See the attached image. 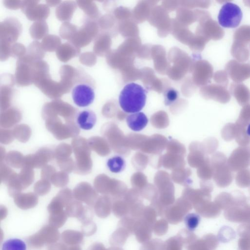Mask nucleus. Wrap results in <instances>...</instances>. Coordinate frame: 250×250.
Segmentation results:
<instances>
[{"mask_svg": "<svg viewBox=\"0 0 250 250\" xmlns=\"http://www.w3.org/2000/svg\"><path fill=\"white\" fill-rule=\"evenodd\" d=\"M126 122L131 130L139 131L146 126L148 120L145 113L139 112L128 115L126 118Z\"/></svg>", "mask_w": 250, "mask_h": 250, "instance_id": "nucleus-11", "label": "nucleus"}, {"mask_svg": "<svg viewBox=\"0 0 250 250\" xmlns=\"http://www.w3.org/2000/svg\"><path fill=\"white\" fill-rule=\"evenodd\" d=\"M74 103L80 107H85L94 102L95 98V86L90 82L83 81L76 83L71 90Z\"/></svg>", "mask_w": 250, "mask_h": 250, "instance_id": "nucleus-2", "label": "nucleus"}, {"mask_svg": "<svg viewBox=\"0 0 250 250\" xmlns=\"http://www.w3.org/2000/svg\"><path fill=\"white\" fill-rule=\"evenodd\" d=\"M178 97V91L173 89H167L164 94L165 104L166 105H169L173 104Z\"/></svg>", "mask_w": 250, "mask_h": 250, "instance_id": "nucleus-26", "label": "nucleus"}, {"mask_svg": "<svg viewBox=\"0 0 250 250\" xmlns=\"http://www.w3.org/2000/svg\"><path fill=\"white\" fill-rule=\"evenodd\" d=\"M226 162L225 156L222 153H217V163L214 165L216 169L214 179L217 185L220 187L228 186L232 180L231 170Z\"/></svg>", "mask_w": 250, "mask_h": 250, "instance_id": "nucleus-6", "label": "nucleus"}, {"mask_svg": "<svg viewBox=\"0 0 250 250\" xmlns=\"http://www.w3.org/2000/svg\"><path fill=\"white\" fill-rule=\"evenodd\" d=\"M214 202L221 209L226 210L235 206V198L234 196L229 193L223 192L216 197Z\"/></svg>", "mask_w": 250, "mask_h": 250, "instance_id": "nucleus-12", "label": "nucleus"}, {"mask_svg": "<svg viewBox=\"0 0 250 250\" xmlns=\"http://www.w3.org/2000/svg\"><path fill=\"white\" fill-rule=\"evenodd\" d=\"M235 237L234 230L228 226H224L219 230L218 233V239L221 242H228Z\"/></svg>", "mask_w": 250, "mask_h": 250, "instance_id": "nucleus-18", "label": "nucleus"}, {"mask_svg": "<svg viewBox=\"0 0 250 250\" xmlns=\"http://www.w3.org/2000/svg\"><path fill=\"white\" fill-rule=\"evenodd\" d=\"M224 214L225 218L229 221L250 223V207L247 203L233 206L225 210Z\"/></svg>", "mask_w": 250, "mask_h": 250, "instance_id": "nucleus-7", "label": "nucleus"}, {"mask_svg": "<svg viewBox=\"0 0 250 250\" xmlns=\"http://www.w3.org/2000/svg\"><path fill=\"white\" fill-rule=\"evenodd\" d=\"M1 250H26V245L20 239L10 238L3 242Z\"/></svg>", "mask_w": 250, "mask_h": 250, "instance_id": "nucleus-15", "label": "nucleus"}, {"mask_svg": "<svg viewBox=\"0 0 250 250\" xmlns=\"http://www.w3.org/2000/svg\"><path fill=\"white\" fill-rule=\"evenodd\" d=\"M206 199L193 205L196 211L204 218H214L221 213V209L215 203Z\"/></svg>", "mask_w": 250, "mask_h": 250, "instance_id": "nucleus-8", "label": "nucleus"}, {"mask_svg": "<svg viewBox=\"0 0 250 250\" xmlns=\"http://www.w3.org/2000/svg\"><path fill=\"white\" fill-rule=\"evenodd\" d=\"M137 219L129 216H125L119 222V227H122L126 229L130 234H133L134 227Z\"/></svg>", "mask_w": 250, "mask_h": 250, "instance_id": "nucleus-22", "label": "nucleus"}, {"mask_svg": "<svg viewBox=\"0 0 250 250\" xmlns=\"http://www.w3.org/2000/svg\"><path fill=\"white\" fill-rule=\"evenodd\" d=\"M176 236L186 247L198 239L197 236L192 231L188 229H183L180 230Z\"/></svg>", "mask_w": 250, "mask_h": 250, "instance_id": "nucleus-17", "label": "nucleus"}, {"mask_svg": "<svg viewBox=\"0 0 250 250\" xmlns=\"http://www.w3.org/2000/svg\"><path fill=\"white\" fill-rule=\"evenodd\" d=\"M236 183L240 187H247L250 185V172L243 169L237 173L236 177Z\"/></svg>", "mask_w": 250, "mask_h": 250, "instance_id": "nucleus-21", "label": "nucleus"}, {"mask_svg": "<svg viewBox=\"0 0 250 250\" xmlns=\"http://www.w3.org/2000/svg\"><path fill=\"white\" fill-rule=\"evenodd\" d=\"M140 250H165V242L158 238L152 239L143 243Z\"/></svg>", "mask_w": 250, "mask_h": 250, "instance_id": "nucleus-16", "label": "nucleus"}, {"mask_svg": "<svg viewBox=\"0 0 250 250\" xmlns=\"http://www.w3.org/2000/svg\"><path fill=\"white\" fill-rule=\"evenodd\" d=\"M247 133L248 136H250V123L249 124L247 129Z\"/></svg>", "mask_w": 250, "mask_h": 250, "instance_id": "nucleus-30", "label": "nucleus"}, {"mask_svg": "<svg viewBox=\"0 0 250 250\" xmlns=\"http://www.w3.org/2000/svg\"><path fill=\"white\" fill-rule=\"evenodd\" d=\"M165 250H182L184 246L176 235L167 239L165 242Z\"/></svg>", "mask_w": 250, "mask_h": 250, "instance_id": "nucleus-23", "label": "nucleus"}, {"mask_svg": "<svg viewBox=\"0 0 250 250\" xmlns=\"http://www.w3.org/2000/svg\"><path fill=\"white\" fill-rule=\"evenodd\" d=\"M76 123L83 130L91 129L95 125L97 116L95 112L90 109H85L78 112L76 116Z\"/></svg>", "mask_w": 250, "mask_h": 250, "instance_id": "nucleus-10", "label": "nucleus"}, {"mask_svg": "<svg viewBox=\"0 0 250 250\" xmlns=\"http://www.w3.org/2000/svg\"><path fill=\"white\" fill-rule=\"evenodd\" d=\"M106 165L109 170L115 173L123 171L126 166L125 159L120 156H115L109 158L107 161Z\"/></svg>", "mask_w": 250, "mask_h": 250, "instance_id": "nucleus-13", "label": "nucleus"}, {"mask_svg": "<svg viewBox=\"0 0 250 250\" xmlns=\"http://www.w3.org/2000/svg\"><path fill=\"white\" fill-rule=\"evenodd\" d=\"M191 208L190 203L184 201H178L175 205L165 208L163 218L171 224H178L184 220L187 213Z\"/></svg>", "mask_w": 250, "mask_h": 250, "instance_id": "nucleus-4", "label": "nucleus"}, {"mask_svg": "<svg viewBox=\"0 0 250 250\" xmlns=\"http://www.w3.org/2000/svg\"><path fill=\"white\" fill-rule=\"evenodd\" d=\"M168 229V222L164 218L156 221L152 226L154 234L158 236H163L167 233Z\"/></svg>", "mask_w": 250, "mask_h": 250, "instance_id": "nucleus-20", "label": "nucleus"}, {"mask_svg": "<svg viewBox=\"0 0 250 250\" xmlns=\"http://www.w3.org/2000/svg\"><path fill=\"white\" fill-rule=\"evenodd\" d=\"M237 232L241 237L250 238V223L240 225L237 229Z\"/></svg>", "mask_w": 250, "mask_h": 250, "instance_id": "nucleus-28", "label": "nucleus"}, {"mask_svg": "<svg viewBox=\"0 0 250 250\" xmlns=\"http://www.w3.org/2000/svg\"></svg>", "mask_w": 250, "mask_h": 250, "instance_id": "nucleus-31", "label": "nucleus"}, {"mask_svg": "<svg viewBox=\"0 0 250 250\" xmlns=\"http://www.w3.org/2000/svg\"><path fill=\"white\" fill-rule=\"evenodd\" d=\"M238 250H250V238L241 237L238 241Z\"/></svg>", "mask_w": 250, "mask_h": 250, "instance_id": "nucleus-29", "label": "nucleus"}, {"mask_svg": "<svg viewBox=\"0 0 250 250\" xmlns=\"http://www.w3.org/2000/svg\"><path fill=\"white\" fill-rule=\"evenodd\" d=\"M130 233L125 229L122 227H119L113 233L111 243L116 246H122L126 242V241Z\"/></svg>", "mask_w": 250, "mask_h": 250, "instance_id": "nucleus-14", "label": "nucleus"}, {"mask_svg": "<svg viewBox=\"0 0 250 250\" xmlns=\"http://www.w3.org/2000/svg\"><path fill=\"white\" fill-rule=\"evenodd\" d=\"M209 250H215L218 245V239L212 233L204 235L202 237Z\"/></svg>", "mask_w": 250, "mask_h": 250, "instance_id": "nucleus-25", "label": "nucleus"}, {"mask_svg": "<svg viewBox=\"0 0 250 250\" xmlns=\"http://www.w3.org/2000/svg\"><path fill=\"white\" fill-rule=\"evenodd\" d=\"M184 220L187 229L192 231L198 227L200 221V217L198 214L190 213L187 214Z\"/></svg>", "mask_w": 250, "mask_h": 250, "instance_id": "nucleus-19", "label": "nucleus"}, {"mask_svg": "<svg viewBox=\"0 0 250 250\" xmlns=\"http://www.w3.org/2000/svg\"><path fill=\"white\" fill-rule=\"evenodd\" d=\"M186 248L187 250H209L202 238L197 239Z\"/></svg>", "mask_w": 250, "mask_h": 250, "instance_id": "nucleus-27", "label": "nucleus"}, {"mask_svg": "<svg viewBox=\"0 0 250 250\" xmlns=\"http://www.w3.org/2000/svg\"><path fill=\"white\" fill-rule=\"evenodd\" d=\"M152 226L143 219L136 220L134 227L133 234L138 242L144 243L151 239L153 231Z\"/></svg>", "mask_w": 250, "mask_h": 250, "instance_id": "nucleus-9", "label": "nucleus"}, {"mask_svg": "<svg viewBox=\"0 0 250 250\" xmlns=\"http://www.w3.org/2000/svg\"><path fill=\"white\" fill-rule=\"evenodd\" d=\"M250 162V146H242L235 149L228 161L231 170H243Z\"/></svg>", "mask_w": 250, "mask_h": 250, "instance_id": "nucleus-5", "label": "nucleus"}, {"mask_svg": "<svg viewBox=\"0 0 250 250\" xmlns=\"http://www.w3.org/2000/svg\"><path fill=\"white\" fill-rule=\"evenodd\" d=\"M146 92L141 85L131 83L126 84L120 93L119 103L125 112H139L145 106Z\"/></svg>", "mask_w": 250, "mask_h": 250, "instance_id": "nucleus-1", "label": "nucleus"}, {"mask_svg": "<svg viewBox=\"0 0 250 250\" xmlns=\"http://www.w3.org/2000/svg\"><path fill=\"white\" fill-rule=\"evenodd\" d=\"M157 215V213L154 208L147 207L144 208L142 219L153 225L156 221Z\"/></svg>", "mask_w": 250, "mask_h": 250, "instance_id": "nucleus-24", "label": "nucleus"}, {"mask_svg": "<svg viewBox=\"0 0 250 250\" xmlns=\"http://www.w3.org/2000/svg\"><path fill=\"white\" fill-rule=\"evenodd\" d=\"M243 17L242 11L237 4L230 2L225 3L220 9L218 21L220 25L228 28L237 27Z\"/></svg>", "mask_w": 250, "mask_h": 250, "instance_id": "nucleus-3", "label": "nucleus"}]
</instances>
